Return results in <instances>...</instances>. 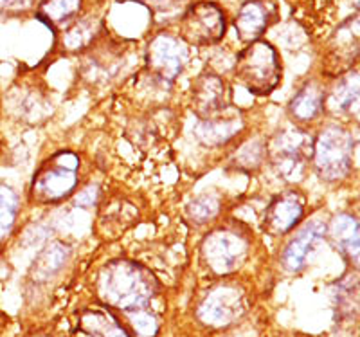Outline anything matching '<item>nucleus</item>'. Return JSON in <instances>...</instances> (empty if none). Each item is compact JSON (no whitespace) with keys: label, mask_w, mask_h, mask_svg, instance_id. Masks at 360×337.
Masks as SVG:
<instances>
[{"label":"nucleus","mask_w":360,"mask_h":337,"mask_svg":"<svg viewBox=\"0 0 360 337\" xmlns=\"http://www.w3.org/2000/svg\"><path fill=\"white\" fill-rule=\"evenodd\" d=\"M326 224L321 220H311L295 233L294 239L287 243L281 255V265L287 272L303 271L308 258L314 255L321 242L326 236Z\"/></svg>","instance_id":"13"},{"label":"nucleus","mask_w":360,"mask_h":337,"mask_svg":"<svg viewBox=\"0 0 360 337\" xmlns=\"http://www.w3.org/2000/svg\"><path fill=\"white\" fill-rule=\"evenodd\" d=\"M218 208H220V204H218L217 198L204 195V197H198L197 201H193L189 204L186 215H188V218L193 224H204L213 217H217Z\"/></svg>","instance_id":"23"},{"label":"nucleus","mask_w":360,"mask_h":337,"mask_svg":"<svg viewBox=\"0 0 360 337\" xmlns=\"http://www.w3.org/2000/svg\"><path fill=\"white\" fill-rule=\"evenodd\" d=\"M332 239L344 258L359 267V220L348 213L337 215L332 222Z\"/></svg>","instance_id":"17"},{"label":"nucleus","mask_w":360,"mask_h":337,"mask_svg":"<svg viewBox=\"0 0 360 337\" xmlns=\"http://www.w3.org/2000/svg\"><path fill=\"white\" fill-rule=\"evenodd\" d=\"M234 78L254 96H269L281 82V63L269 42L256 40L240 53Z\"/></svg>","instance_id":"2"},{"label":"nucleus","mask_w":360,"mask_h":337,"mask_svg":"<svg viewBox=\"0 0 360 337\" xmlns=\"http://www.w3.org/2000/svg\"><path fill=\"white\" fill-rule=\"evenodd\" d=\"M337 307L342 314H355L359 307V285L356 276H348L346 280L339 281L337 285Z\"/></svg>","instance_id":"22"},{"label":"nucleus","mask_w":360,"mask_h":337,"mask_svg":"<svg viewBox=\"0 0 360 337\" xmlns=\"http://www.w3.org/2000/svg\"><path fill=\"white\" fill-rule=\"evenodd\" d=\"M225 33V15L217 4L197 2L180 18V38L191 46H213Z\"/></svg>","instance_id":"7"},{"label":"nucleus","mask_w":360,"mask_h":337,"mask_svg":"<svg viewBox=\"0 0 360 337\" xmlns=\"http://www.w3.org/2000/svg\"><path fill=\"white\" fill-rule=\"evenodd\" d=\"M355 141L346 128L339 125L324 128L311 146V159L319 177L328 182L342 181L353 165Z\"/></svg>","instance_id":"3"},{"label":"nucleus","mask_w":360,"mask_h":337,"mask_svg":"<svg viewBox=\"0 0 360 337\" xmlns=\"http://www.w3.org/2000/svg\"><path fill=\"white\" fill-rule=\"evenodd\" d=\"M193 112L202 121L213 120L221 112L229 110V92L227 85L220 76L213 72H205L198 76L197 82L193 83L191 89Z\"/></svg>","instance_id":"10"},{"label":"nucleus","mask_w":360,"mask_h":337,"mask_svg":"<svg viewBox=\"0 0 360 337\" xmlns=\"http://www.w3.org/2000/svg\"><path fill=\"white\" fill-rule=\"evenodd\" d=\"M359 58V17H352L339 25L330 38L324 53V75L344 76L353 69Z\"/></svg>","instance_id":"8"},{"label":"nucleus","mask_w":360,"mask_h":337,"mask_svg":"<svg viewBox=\"0 0 360 337\" xmlns=\"http://www.w3.org/2000/svg\"><path fill=\"white\" fill-rule=\"evenodd\" d=\"M314 139L299 128L281 130L266 146V153L276 172L285 179H297L311 157Z\"/></svg>","instance_id":"6"},{"label":"nucleus","mask_w":360,"mask_h":337,"mask_svg":"<svg viewBox=\"0 0 360 337\" xmlns=\"http://www.w3.org/2000/svg\"><path fill=\"white\" fill-rule=\"evenodd\" d=\"M144 2H148V4L153 6V8H157V9H160V11H164V9L173 8V6L179 4V2H182V0H144Z\"/></svg>","instance_id":"24"},{"label":"nucleus","mask_w":360,"mask_h":337,"mask_svg":"<svg viewBox=\"0 0 360 337\" xmlns=\"http://www.w3.org/2000/svg\"><path fill=\"white\" fill-rule=\"evenodd\" d=\"M25 4V0H0V8H18Z\"/></svg>","instance_id":"25"},{"label":"nucleus","mask_w":360,"mask_h":337,"mask_svg":"<svg viewBox=\"0 0 360 337\" xmlns=\"http://www.w3.org/2000/svg\"><path fill=\"white\" fill-rule=\"evenodd\" d=\"M243 310V296L236 287H217L202 301L198 316L205 325L225 326L233 323Z\"/></svg>","instance_id":"11"},{"label":"nucleus","mask_w":360,"mask_h":337,"mask_svg":"<svg viewBox=\"0 0 360 337\" xmlns=\"http://www.w3.org/2000/svg\"><path fill=\"white\" fill-rule=\"evenodd\" d=\"M82 0H41L37 17L49 27H65L76 18Z\"/></svg>","instance_id":"18"},{"label":"nucleus","mask_w":360,"mask_h":337,"mask_svg":"<svg viewBox=\"0 0 360 337\" xmlns=\"http://www.w3.org/2000/svg\"><path fill=\"white\" fill-rule=\"evenodd\" d=\"M99 294L108 305L124 310L130 317L146 312L157 294V281L144 267L128 260H117L103 269Z\"/></svg>","instance_id":"1"},{"label":"nucleus","mask_w":360,"mask_h":337,"mask_svg":"<svg viewBox=\"0 0 360 337\" xmlns=\"http://www.w3.org/2000/svg\"><path fill=\"white\" fill-rule=\"evenodd\" d=\"M79 326L90 337H130L127 330L119 325V321L105 310H86V312H83Z\"/></svg>","instance_id":"19"},{"label":"nucleus","mask_w":360,"mask_h":337,"mask_svg":"<svg viewBox=\"0 0 360 337\" xmlns=\"http://www.w3.org/2000/svg\"><path fill=\"white\" fill-rule=\"evenodd\" d=\"M359 108V72H349L346 76H339V82L332 91L326 94L324 99V110L330 114L339 115H352L356 114Z\"/></svg>","instance_id":"16"},{"label":"nucleus","mask_w":360,"mask_h":337,"mask_svg":"<svg viewBox=\"0 0 360 337\" xmlns=\"http://www.w3.org/2000/svg\"><path fill=\"white\" fill-rule=\"evenodd\" d=\"M96 29H98V24L89 20H83L78 22V24L70 25L67 29L65 37H63V46L67 47L69 51H78L83 49L86 44H90V40L94 38L96 34Z\"/></svg>","instance_id":"21"},{"label":"nucleus","mask_w":360,"mask_h":337,"mask_svg":"<svg viewBox=\"0 0 360 337\" xmlns=\"http://www.w3.org/2000/svg\"><path fill=\"white\" fill-rule=\"evenodd\" d=\"M249 240L238 227H218L205 236L200 255L205 267L214 274H229L236 271L247 258Z\"/></svg>","instance_id":"5"},{"label":"nucleus","mask_w":360,"mask_h":337,"mask_svg":"<svg viewBox=\"0 0 360 337\" xmlns=\"http://www.w3.org/2000/svg\"><path fill=\"white\" fill-rule=\"evenodd\" d=\"M186 56H188V53H186L182 42L179 38L162 33L157 34L150 42L146 53V65L159 82L172 83L180 75V70L184 69Z\"/></svg>","instance_id":"9"},{"label":"nucleus","mask_w":360,"mask_h":337,"mask_svg":"<svg viewBox=\"0 0 360 337\" xmlns=\"http://www.w3.org/2000/svg\"><path fill=\"white\" fill-rule=\"evenodd\" d=\"M304 215V198L297 191H283L266 206L263 229L269 234H285L294 229Z\"/></svg>","instance_id":"12"},{"label":"nucleus","mask_w":360,"mask_h":337,"mask_svg":"<svg viewBox=\"0 0 360 337\" xmlns=\"http://www.w3.org/2000/svg\"><path fill=\"white\" fill-rule=\"evenodd\" d=\"M278 20V6L272 0H249L238 13L234 27L243 42H256Z\"/></svg>","instance_id":"14"},{"label":"nucleus","mask_w":360,"mask_h":337,"mask_svg":"<svg viewBox=\"0 0 360 337\" xmlns=\"http://www.w3.org/2000/svg\"><path fill=\"white\" fill-rule=\"evenodd\" d=\"M324 99H326L324 87L317 82H307L288 105L292 120L297 123L315 121L324 112Z\"/></svg>","instance_id":"15"},{"label":"nucleus","mask_w":360,"mask_h":337,"mask_svg":"<svg viewBox=\"0 0 360 337\" xmlns=\"http://www.w3.org/2000/svg\"><path fill=\"white\" fill-rule=\"evenodd\" d=\"M18 198L11 188L0 184V242L11 233L17 220Z\"/></svg>","instance_id":"20"},{"label":"nucleus","mask_w":360,"mask_h":337,"mask_svg":"<svg viewBox=\"0 0 360 337\" xmlns=\"http://www.w3.org/2000/svg\"><path fill=\"white\" fill-rule=\"evenodd\" d=\"M79 159L72 152H58L38 170L31 186L37 202H58L69 197L78 184Z\"/></svg>","instance_id":"4"}]
</instances>
